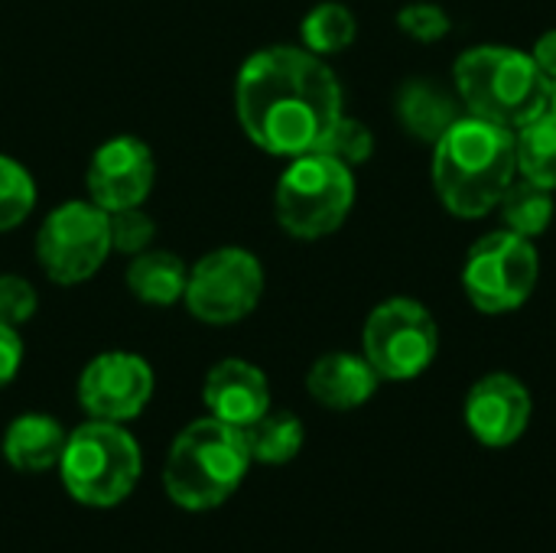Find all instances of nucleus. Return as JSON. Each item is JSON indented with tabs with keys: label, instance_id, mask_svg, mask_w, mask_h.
<instances>
[{
	"label": "nucleus",
	"instance_id": "obj_1",
	"mask_svg": "<svg viewBox=\"0 0 556 553\" xmlns=\"http://www.w3.org/2000/svg\"><path fill=\"white\" fill-rule=\"evenodd\" d=\"M235 111L251 143L293 160L319 150L342 117V85L323 55L303 46H270L241 65Z\"/></svg>",
	"mask_w": 556,
	"mask_h": 553
},
{
	"label": "nucleus",
	"instance_id": "obj_2",
	"mask_svg": "<svg viewBox=\"0 0 556 553\" xmlns=\"http://www.w3.org/2000/svg\"><path fill=\"white\" fill-rule=\"evenodd\" d=\"M433 189L456 218H482L498 209L518 179L515 130L463 114L433 143Z\"/></svg>",
	"mask_w": 556,
	"mask_h": 553
},
{
	"label": "nucleus",
	"instance_id": "obj_3",
	"mask_svg": "<svg viewBox=\"0 0 556 553\" xmlns=\"http://www.w3.org/2000/svg\"><path fill=\"white\" fill-rule=\"evenodd\" d=\"M456 98L466 114L518 130L551 104V78L531 52L515 46H472L453 65Z\"/></svg>",
	"mask_w": 556,
	"mask_h": 553
},
{
	"label": "nucleus",
	"instance_id": "obj_4",
	"mask_svg": "<svg viewBox=\"0 0 556 553\" xmlns=\"http://www.w3.org/2000/svg\"><path fill=\"white\" fill-rule=\"evenodd\" d=\"M251 463L244 430L202 417L173 440L163 466V486L179 508L212 512L238 492Z\"/></svg>",
	"mask_w": 556,
	"mask_h": 553
},
{
	"label": "nucleus",
	"instance_id": "obj_5",
	"mask_svg": "<svg viewBox=\"0 0 556 553\" xmlns=\"http://www.w3.org/2000/svg\"><path fill=\"white\" fill-rule=\"evenodd\" d=\"M143 456L137 440L108 420H88L68 433L59 476L65 492L88 508L121 505L140 482Z\"/></svg>",
	"mask_w": 556,
	"mask_h": 553
},
{
	"label": "nucleus",
	"instance_id": "obj_6",
	"mask_svg": "<svg viewBox=\"0 0 556 553\" xmlns=\"http://www.w3.org/2000/svg\"><path fill=\"white\" fill-rule=\"evenodd\" d=\"M355 205V169L329 153H300L280 173L274 209L287 235L316 241L342 228Z\"/></svg>",
	"mask_w": 556,
	"mask_h": 553
},
{
	"label": "nucleus",
	"instance_id": "obj_7",
	"mask_svg": "<svg viewBox=\"0 0 556 553\" xmlns=\"http://www.w3.org/2000/svg\"><path fill=\"white\" fill-rule=\"evenodd\" d=\"M541 277V257L531 238L508 228L479 238L463 264V290L485 316H502L531 300Z\"/></svg>",
	"mask_w": 556,
	"mask_h": 553
},
{
	"label": "nucleus",
	"instance_id": "obj_8",
	"mask_svg": "<svg viewBox=\"0 0 556 553\" xmlns=\"http://www.w3.org/2000/svg\"><path fill=\"white\" fill-rule=\"evenodd\" d=\"M362 349L381 381H414L440 352V326L424 303L394 297L365 319Z\"/></svg>",
	"mask_w": 556,
	"mask_h": 553
},
{
	"label": "nucleus",
	"instance_id": "obj_9",
	"mask_svg": "<svg viewBox=\"0 0 556 553\" xmlns=\"http://www.w3.org/2000/svg\"><path fill=\"white\" fill-rule=\"evenodd\" d=\"M111 222L94 202H65L46 215L36 235V261L52 284H81L111 254Z\"/></svg>",
	"mask_w": 556,
	"mask_h": 553
},
{
	"label": "nucleus",
	"instance_id": "obj_10",
	"mask_svg": "<svg viewBox=\"0 0 556 553\" xmlns=\"http://www.w3.org/2000/svg\"><path fill=\"white\" fill-rule=\"evenodd\" d=\"M264 293V267L244 248H218L205 254L186 284V306L199 323L231 326L254 313Z\"/></svg>",
	"mask_w": 556,
	"mask_h": 553
},
{
	"label": "nucleus",
	"instance_id": "obj_11",
	"mask_svg": "<svg viewBox=\"0 0 556 553\" xmlns=\"http://www.w3.org/2000/svg\"><path fill=\"white\" fill-rule=\"evenodd\" d=\"M153 398V372L140 355L104 352L78 378V404L91 420L124 424L143 414Z\"/></svg>",
	"mask_w": 556,
	"mask_h": 553
},
{
	"label": "nucleus",
	"instance_id": "obj_12",
	"mask_svg": "<svg viewBox=\"0 0 556 553\" xmlns=\"http://www.w3.org/2000/svg\"><path fill=\"white\" fill-rule=\"evenodd\" d=\"M156 163L140 137H114L101 143L88 163V196L104 212L143 205L153 189Z\"/></svg>",
	"mask_w": 556,
	"mask_h": 553
},
{
	"label": "nucleus",
	"instance_id": "obj_13",
	"mask_svg": "<svg viewBox=\"0 0 556 553\" xmlns=\"http://www.w3.org/2000/svg\"><path fill=\"white\" fill-rule=\"evenodd\" d=\"M534 404L528 388L505 372L479 378L466 394V427L469 433L492 450L518 443L531 424Z\"/></svg>",
	"mask_w": 556,
	"mask_h": 553
},
{
	"label": "nucleus",
	"instance_id": "obj_14",
	"mask_svg": "<svg viewBox=\"0 0 556 553\" xmlns=\"http://www.w3.org/2000/svg\"><path fill=\"white\" fill-rule=\"evenodd\" d=\"M202 401L208 407V417L248 430L270 411V385L257 365L244 359H225L205 375Z\"/></svg>",
	"mask_w": 556,
	"mask_h": 553
},
{
	"label": "nucleus",
	"instance_id": "obj_15",
	"mask_svg": "<svg viewBox=\"0 0 556 553\" xmlns=\"http://www.w3.org/2000/svg\"><path fill=\"white\" fill-rule=\"evenodd\" d=\"M378 381L381 378L365 355L329 352L313 362L306 375V391L316 404L329 411H355L375 398Z\"/></svg>",
	"mask_w": 556,
	"mask_h": 553
},
{
	"label": "nucleus",
	"instance_id": "obj_16",
	"mask_svg": "<svg viewBox=\"0 0 556 553\" xmlns=\"http://www.w3.org/2000/svg\"><path fill=\"white\" fill-rule=\"evenodd\" d=\"M397 124L420 143H437L459 117V98L430 78H410L394 95Z\"/></svg>",
	"mask_w": 556,
	"mask_h": 553
},
{
	"label": "nucleus",
	"instance_id": "obj_17",
	"mask_svg": "<svg viewBox=\"0 0 556 553\" xmlns=\"http://www.w3.org/2000/svg\"><path fill=\"white\" fill-rule=\"evenodd\" d=\"M68 433L55 417L46 414H23L3 433V456L16 473H46L59 466Z\"/></svg>",
	"mask_w": 556,
	"mask_h": 553
},
{
	"label": "nucleus",
	"instance_id": "obj_18",
	"mask_svg": "<svg viewBox=\"0 0 556 553\" xmlns=\"http://www.w3.org/2000/svg\"><path fill=\"white\" fill-rule=\"evenodd\" d=\"M189 267L173 251H140L127 267V290L150 306H173L186 297Z\"/></svg>",
	"mask_w": 556,
	"mask_h": 553
},
{
	"label": "nucleus",
	"instance_id": "obj_19",
	"mask_svg": "<svg viewBox=\"0 0 556 553\" xmlns=\"http://www.w3.org/2000/svg\"><path fill=\"white\" fill-rule=\"evenodd\" d=\"M244 437H248V450H251L254 463H261V466H287L303 450L306 430H303L296 414L267 411L261 420H254L244 430Z\"/></svg>",
	"mask_w": 556,
	"mask_h": 553
},
{
	"label": "nucleus",
	"instance_id": "obj_20",
	"mask_svg": "<svg viewBox=\"0 0 556 553\" xmlns=\"http://www.w3.org/2000/svg\"><path fill=\"white\" fill-rule=\"evenodd\" d=\"M518 176L556 192V114L544 111L531 124L515 130Z\"/></svg>",
	"mask_w": 556,
	"mask_h": 553
},
{
	"label": "nucleus",
	"instance_id": "obj_21",
	"mask_svg": "<svg viewBox=\"0 0 556 553\" xmlns=\"http://www.w3.org/2000/svg\"><path fill=\"white\" fill-rule=\"evenodd\" d=\"M502 225L521 238H541L554 222V189H544L531 179H515L498 202Z\"/></svg>",
	"mask_w": 556,
	"mask_h": 553
},
{
	"label": "nucleus",
	"instance_id": "obj_22",
	"mask_svg": "<svg viewBox=\"0 0 556 553\" xmlns=\"http://www.w3.org/2000/svg\"><path fill=\"white\" fill-rule=\"evenodd\" d=\"M355 33H358V20L355 13L339 3V0H326V3H316L306 16H303V26H300V36H303V49L316 52V55H336L342 49H349L355 42Z\"/></svg>",
	"mask_w": 556,
	"mask_h": 553
},
{
	"label": "nucleus",
	"instance_id": "obj_23",
	"mask_svg": "<svg viewBox=\"0 0 556 553\" xmlns=\"http://www.w3.org/2000/svg\"><path fill=\"white\" fill-rule=\"evenodd\" d=\"M36 205L33 176L10 156H0V231L16 228Z\"/></svg>",
	"mask_w": 556,
	"mask_h": 553
},
{
	"label": "nucleus",
	"instance_id": "obj_24",
	"mask_svg": "<svg viewBox=\"0 0 556 553\" xmlns=\"http://www.w3.org/2000/svg\"><path fill=\"white\" fill-rule=\"evenodd\" d=\"M319 153H329L332 160H339V163H345L349 169H355V166H362V163L371 160V153H375V134L368 130V124H362V121L342 114V117L332 124V130L326 134Z\"/></svg>",
	"mask_w": 556,
	"mask_h": 553
},
{
	"label": "nucleus",
	"instance_id": "obj_25",
	"mask_svg": "<svg viewBox=\"0 0 556 553\" xmlns=\"http://www.w3.org/2000/svg\"><path fill=\"white\" fill-rule=\"evenodd\" d=\"M111 222V248L121 254H140L150 248L153 235H156V222L140 209H121V212H108Z\"/></svg>",
	"mask_w": 556,
	"mask_h": 553
},
{
	"label": "nucleus",
	"instance_id": "obj_26",
	"mask_svg": "<svg viewBox=\"0 0 556 553\" xmlns=\"http://www.w3.org/2000/svg\"><path fill=\"white\" fill-rule=\"evenodd\" d=\"M397 26L404 36L417 39V42H440L450 33V13L440 3H427V0H414L397 13Z\"/></svg>",
	"mask_w": 556,
	"mask_h": 553
},
{
	"label": "nucleus",
	"instance_id": "obj_27",
	"mask_svg": "<svg viewBox=\"0 0 556 553\" xmlns=\"http://www.w3.org/2000/svg\"><path fill=\"white\" fill-rule=\"evenodd\" d=\"M36 306H39L36 290L23 277H16V274L0 277V323L20 329L23 323H29L36 316Z\"/></svg>",
	"mask_w": 556,
	"mask_h": 553
},
{
	"label": "nucleus",
	"instance_id": "obj_28",
	"mask_svg": "<svg viewBox=\"0 0 556 553\" xmlns=\"http://www.w3.org/2000/svg\"><path fill=\"white\" fill-rule=\"evenodd\" d=\"M23 365V342H20V332L7 323H0V388L10 385L16 378Z\"/></svg>",
	"mask_w": 556,
	"mask_h": 553
},
{
	"label": "nucleus",
	"instance_id": "obj_29",
	"mask_svg": "<svg viewBox=\"0 0 556 553\" xmlns=\"http://www.w3.org/2000/svg\"><path fill=\"white\" fill-rule=\"evenodd\" d=\"M531 59H534V65L554 81L556 78V29H547L544 36H538V42H534V49H531Z\"/></svg>",
	"mask_w": 556,
	"mask_h": 553
},
{
	"label": "nucleus",
	"instance_id": "obj_30",
	"mask_svg": "<svg viewBox=\"0 0 556 553\" xmlns=\"http://www.w3.org/2000/svg\"><path fill=\"white\" fill-rule=\"evenodd\" d=\"M547 111H554L556 114V78L551 81V104H547Z\"/></svg>",
	"mask_w": 556,
	"mask_h": 553
}]
</instances>
